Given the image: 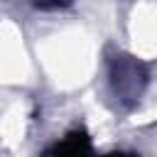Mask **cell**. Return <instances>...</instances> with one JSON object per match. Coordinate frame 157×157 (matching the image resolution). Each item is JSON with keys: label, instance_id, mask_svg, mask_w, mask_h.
Listing matches in <instances>:
<instances>
[{"label": "cell", "instance_id": "6da1fadb", "mask_svg": "<svg viewBox=\"0 0 157 157\" xmlns=\"http://www.w3.org/2000/svg\"><path fill=\"white\" fill-rule=\"evenodd\" d=\"M37 56L49 81L61 91H71L93 76L98 64V42L86 27L71 25L37 42Z\"/></svg>", "mask_w": 157, "mask_h": 157}, {"label": "cell", "instance_id": "7a4b0ae2", "mask_svg": "<svg viewBox=\"0 0 157 157\" xmlns=\"http://www.w3.org/2000/svg\"><path fill=\"white\" fill-rule=\"evenodd\" d=\"M32 78V61L25 49L20 27L12 20L0 22V86L27 83Z\"/></svg>", "mask_w": 157, "mask_h": 157}, {"label": "cell", "instance_id": "3957f363", "mask_svg": "<svg viewBox=\"0 0 157 157\" xmlns=\"http://www.w3.org/2000/svg\"><path fill=\"white\" fill-rule=\"evenodd\" d=\"M130 49L140 59H157V2L140 0L130 10L128 22Z\"/></svg>", "mask_w": 157, "mask_h": 157}, {"label": "cell", "instance_id": "277c9868", "mask_svg": "<svg viewBox=\"0 0 157 157\" xmlns=\"http://www.w3.org/2000/svg\"><path fill=\"white\" fill-rule=\"evenodd\" d=\"M25 132H27V105L12 103L0 118V142L10 150H17L25 140Z\"/></svg>", "mask_w": 157, "mask_h": 157}, {"label": "cell", "instance_id": "5b68a950", "mask_svg": "<svg viewBox=\"0 0 157 157\" xmlns=\"http://www.w3.org/2000/svg\"><path fill=\"white\" fill-rule=\"evenodd\" d=\"M83 108H86V118H88V130L96 140H108L113 135V118L105 113V108L93 98V96H86L83 101Z\"/></svg>", "mask_w": 157, "mask_h": 157}, {"label": "cell", "instance_id": "8992f818", "mask_svg": "<svg viewBox=\"0 0 157 157\" xmlns=\"http://www.w3.org/2000/svg\"><path fill=\"white\" fill-rule=\"evenodd\" d=\"M155 120H157V103H155V105H150L147 110L135 113V115L130 118V123H132V125H147V123H155Z\"/></svg>", "mask_w": 157, "mask_h": 157}]
</instances>
